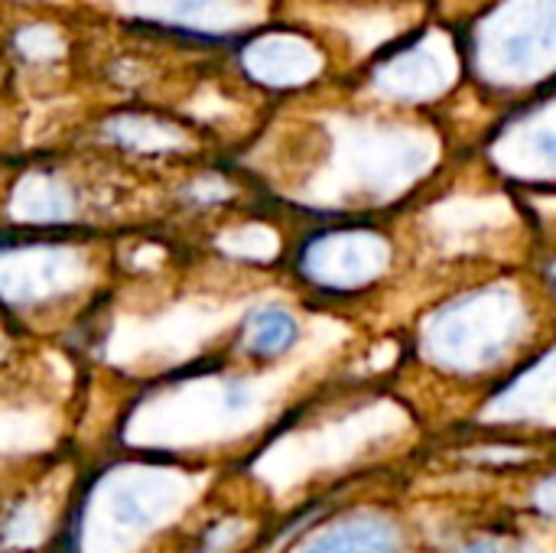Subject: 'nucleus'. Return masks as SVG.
I'll list each match as a JSON object with an SVG mask.
<instances>
[{
	"label": "nucleus",
	"instance_id": "1",
	"mask_svg": "<svg viewBox=\"0 0 556 553\" xmlns=\"http://www.w3.org/2000/svg\"><path fill=\"white\" fill-rule=\"evenodd\" d=\"M534 310L515 284H489L450 297L424 323V355L440 372L482 378L498 372L531 336Z\"/></svg>",
	"mask_w": 556,
	"mask_h": 553
},
{
	"label": "nucleus",
	"instance_id": "2",
	"mask_svg": "<svg viewBox=\"0 0 556 553\" xmlns=\"http://www.w3.org/2000/svg\"><path fill=\"white\" fill-rule=\"evenodd\" d=\"M394 261V248L388 235L365 228V225H339L323 228L303 241L296 251V271L300 277L336 297L362 293L375 287Z\"/></svg>",
	"mask_w": 556,
	"mask_h": 553
},
{
	"label": "nucleus",
	"instance_id": "3",
	"mask_svg": "<svg viewBox=\"0 0 556 553\" xmlns=\"http://www.w3.org/2000/svg\"><path fill=\"white\" fill-rule=\"evenodd\" d=\"M85 274V261L62 241H26L0 251V300L36 306L65 297Z\"/></svg>",
	"mask_w": 556,
	"mask_h": 553
},
{
	"label": "nucleus",
	"instance_id": "4",
	"mask_svg": "<svg viewBox=\"0 0 556 553\" xmlns=\"http://www.w3.org/2000/svg\"><path fill=\"white\" fill-rule=\"evenodd\" d=\"M479 417L505 427H556V349L518 368L505 388L485 401Z\"/></svg>",
	"mask_w": 556,
	"mask_h": 553
},
{
	"label": "nucleus",
	"instance_id": "5",
	"mask_svg": "<svg viewBox=\"0 0 556 553\" xmlns=\"http://www.w3.org/2000/svg\"><path fill=\"white\" fill-rule=\"evenodd\" d=\"M296 553H407V535L394 515L358 508L309 535Z\"/></svg>",
	"mask_w": 556,
	"mask_h": 553
},
{
	"label": "nucleus",
	"instance_id": "6",
	"mask_svg": "<svg viewBox=\"0 0 556 553\" xmlns=\"http://www.w3.org/2000/svg\"><path fill=\"white\" fill-rule=\"evenodd\" d=\"M244 68L264 85H303L319 72V55L296 36H264L244 49Z\"/></svg>",
	"mask_w": 556,
	"mask_h": 553
},
{
	"label": "nucleus",
	"instance_id": "7",
	"mask_svg": "<svg viewBox=\"0 0 556 553\" xmlns=\"http://www.w3.org/2000/svg\"><path fill=\"white\" fill-rule=\"evenodd\" d=\"M505 212L502 205H492L489 199H459L453 205H443L430 215L433 225V241L443 244L450 254H463V251H479L485 235H492L495 228L508 225V215H495Z\"/></svg>",
	"mask_w": 556,
	"mask_h": 553
},
{
	"label": "nucleus",
	"instance_id": "8",
	"mask_svg": "<svg viewBox=\"0 0 556 553\" xmlns=\"http://www.w3.org/2000/svg\"><path fill=\"white\" fill-rule=\"evenodd\" d=\"M300 342V319L280 303L254 306L238 329V345L254 362H277Z\"/></svg>",
	"mask_w": 556,
	"mask_h": 553
},
{
	"label": "nucleus",
	"instance_id": "9",
	"mask_svg": "<svg viewBox=\"0 0 556 553\" xmlns=\"http://www.w3.org/2000/svg\"><path fill=\"white\" fill-rule=\"evenodd\" d=\"M72 209V196L52 176H26L13 196V212L26 222H62Z\"/></svg>",
	"mask_w": 556,
	"mask_h": 553
},
{
	"label": "nucleus",
	"instance_id": "10",
	"mask_svg": "<svg viewBox=\"0 0 556 553\" xmlns=\"http://www.w3.org/2000/svg\"><path fill=\"white\" fill-rule=\"evenodd\" d=\"M134 10L140 13H156L166 20L179 23H195V26H218L235 20V0H130Z\"/></svg>",
	"mask_w": 556,
	"mask_h": 553
},
{
	"label": "nucleus",
	"instance_id": "11",
	"mask_svg": "<svg viewBox=\"0 0 556 553\" xmlns=\"http://www.w3.org/2000/svg\"><path fill=\"white\" fill-rule=\"evenodd\" d=\"M111 134L127 143V147H140V150H166L182 143V134L163 121H150V117H121L111 124Z\"/></svg>",
	"mask_w": 556,
	"mask_h": 553
},
{
	"label": "nucleus",
	"instance_id": "12",
	"mask_svg": "<svg viewBox=\"0 0 556 553\" xmlns=\"http://www.w3.org/2000/svg\"><path fill=\"white\" fill-rule=\"evenodd\" d=\"M531 169L544 173V176H556V124H538L528 130L525 143H521Z\"/></svg>",
	"mask_w": 556,
	"mask_h": 553
},
{
	"label": "nucleus",
	"instance_id": "13",
	"mask_svg": "<svg viewBox=\"0 0 556 553\" xmlns=\"http://www.w3.org/2000/svg\"><path fill=\"white\" fill-rule=\"evenodd\" d=\"M16 46L26 59H52L59 55L62 42L52 26H26L16 33Z\"/></svg>",
	"mask_w": 556,
	"mask_h": 553
},
{
	"label": "nucleus",
	"instance_id": "14",
	"mask_svg": "<svg viewBox=\"0 0 556 553\" xmlns=\"http://www.w3.org/2000/svg\"><path fill=\"white\" fill-rule=\"evenodd\" d=\"M531 508H534L541 518L556 521V469L554 473H547V476H541V479L534 482V489H531Z\"/></svg>",
	"mask_w": 556,
	"mask_h": 553
},
{
	"label": "nucleus",
	"instance_id": "15",
	"mask_svg": "<svg viewBox=\"0 0 556 553\" xmlns=\"http://www.w3.org/2000/svg\"><path fill=\"white\" fill-rule=\"evenodd\" d=\"M456 553H505V548H502L498 538H472V541H466Z\"/></svg>",
	"mask_w": 556,
	"mask_h": 553
},
{
	"label": "nucleus",
	"instance_id": "16",
	"mask_svg": "<svg viewBox=\"0 0 556 553\" xmlns=\"http://www.w3.org/2000/svg\"><path fill=\"white\" fill-rule=\"evenodd\" d=\"M515 553H544V551H541V548H531V544H528V548H518Z\"/></svg>",
	"mask_w": 556,
	"mask_h": 553
},
{
	"label": "nucleus",
	"instance_id": "17",
	"mask_svg": "<svg viewBox=\"0 0 556 553\" xmlns=\"http://www.w3.org/2000/svg\"><path fill=\"white\" fill-rule=\"evenodd\" d=\"M551 277H554V287H556V264H554V267H551Z\"/></svg>",
	"mask_w": 556,
	"mask_h": 553
}]
</instances>
